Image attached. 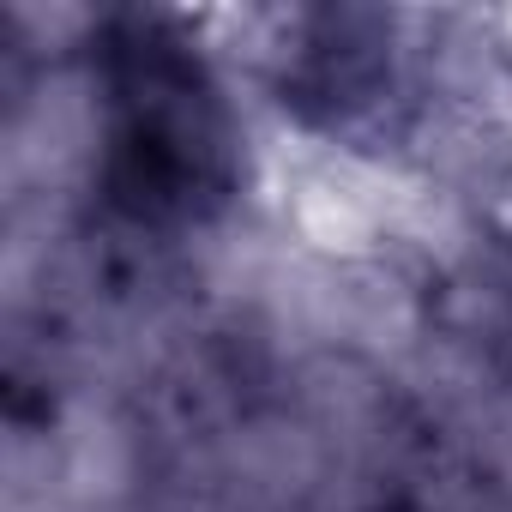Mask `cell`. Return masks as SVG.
I'll return each instance as SVG.
<instances>
[{
  "instance_id": "6da1fadb",
  "label": "cell",
  "mask_w": 512,
  "mask_h": 512,
  "mask_svg": "<svg viewBox=\"0 0 512 512\" xmlns=\"http://www.w3.org/2000/svg\"><path fill=\"white\" fill-rule=\"evenodd\" d=\"M91 199L151 241L199 235L247 193V139L199 31L163 7H115L85 37Z\"/></svg>"
},
{
  "instance_id": "7a4b0ae2",
  "label": "cell",
  "mask_w": 512,
  "mask_h": 512,
  "mask_svg": "<svg viewBox=\"0 0 512 512\" xmlns=\"http://www.w3.org/2000/svg\"><path fill=\"white\" fill-rule=\"evenodd\" d=\"M476 37L446 13L302 7L272 25L266 85L326 145L362 157L434 151L476 103Z\"/></svg>"
}]
</instances>
